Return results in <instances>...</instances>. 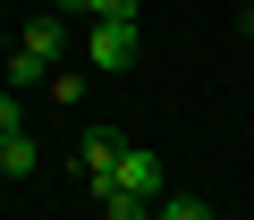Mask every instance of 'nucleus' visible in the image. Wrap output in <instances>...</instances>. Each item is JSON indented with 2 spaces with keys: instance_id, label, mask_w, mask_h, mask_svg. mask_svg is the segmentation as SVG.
I'll return each instance as SVG.
<instances>
[{
  "instance_id": "1",
  "label": "nucleus",
  "mask_w": 254,
  "mask_h": 220,
  "mask_svg": "<svg viewBox=\"0 0 254 220\" xmlns=\"http://www.w3.org/2000/svg\"><path fill=\"white\" fill-rule=\"evenodd\" d=\"M60 51H68V26H60V17H34V26H26V43L9 51V93H26V85L60 76Z\"/></svg>"
},
{
  "instance_id": "2",
  "label": "nucleus",
  "mask_w": 254,
  "mask_h": 220,
  "mask_svg": "<svg viewBox=\"0 0 254 220\" xmlns=\"http://www.w3.org/2000/svg\"><path fill=\"white\" fill-rule=\"evenodd\" d=\"M136 51H144L136 17H93V26H85V68H93V76H119V68H136Z\"/></svg>"
},
{
  "instance_id": "3",
  "label": "nucleus",
  "mask_w": 254,
  "mask_h": 220,
  "mask_svg": "<svg viewBox=\"0 0 254 220\" xmlns=\"http://www.w3.org/2000/svg\"><path fill=\"white\" fill-rule=\"evenodd\" d=\"M119 161H127V144L110 136V127H85V144H76V169H85V186L102 195V186H119Z\"/></svg>"
},
{
  "instance_id": "4",
  "label": "nucleus",
  "mask_w": 254,
  "mask_h": 220,
  "mask_svg": "<svg viewBox=\"0 0 254 220\" xmlns=\"http://www.w3.org/2000/svg\"><path fill=\"white\" fill-rule=\"evenodd\" d=\"M119 195H136V203H161V195H170V169H161V153L127 144V161H119Z\"/></svg>"
},
{
  "instance_id": "5",
  "label": "nucleus",
  "mask_w": 254,
  "mask_h": 220,
  "mask_svg": "<svg viewBox=\"0 0 254 220\" xmlns=\"http://www.w3.org/2000/svg\"><path fill=\"white\" fill-rule=\"evenodd\" d=\"M0 169H9V178H34V136H26V127L0 136Z\"/></svg>"
},
{
  "instance_id": "6",
  "label": "nucleus",
  "mask_w": 254,
  "mask_h": 220,
  "mask_svg": "<svg viewBox=\"0 0 254 220\" xmlns=\"http://www.w3.org/2000/svg\"><path fill=\"white\" fill-rule=\"evenodd\" d=\"M153 212H161V220H212V203H203V195H161Z\"/></svg>"
},
{
  "instance_id": "7",
  "label": "nucleus",
  "mask_w": 254,
  "mask_h": 220,
  "mask_svg": "<svg viewBox=\"0 0 254 220\" xmlns=\"http://www.w3.org/2000/svg\"><path fill=\"white\" fill-rule=\"evenodd\" d=\"M26 127V93H0V136H17Z\"/></svg>"
},
{
  "instance_id": "8",
  "label": "nucleus",
  "mask_w": 254,
  "mask_h": 220,
  "mask_svg": "<svg viewBox=\"0 0 254 220\" xmlns=\"http://www.w3.org/2000/svg\"><path fill=\"white\" fill-rule=\"evenodd\" d=\"M93 17H136V0H93Z\"/></svg>"
},
{
  "instance_id": "9",
  "label": "nucleus",
  "mask_w": 254,
  "mask_h": 220,
  "mask_svg": "<svg viewBox=\"0 0 254 220\" xmlns=\"http://www.w3.org/2000/svg\"><path fill=\"white\" fill-rule=\"evenodd\" d=\"M60 9H76V17H93V0H60Z\"/></svg>"
},
{
  "instance_id": "10",
  "label": "nucleus",
  "mask_w": 254,
  "mask_h": 220,
  "mask_svg": "<svg viewBox=\"0 0 254 220\" xmlns=\"http://www.w3.org/2000/svg\"><path fill=\"white\" fill-rule=\"evenodd\" d=\"M246 34H254V17H246Z\"/></svg>"
}]
</instances>
